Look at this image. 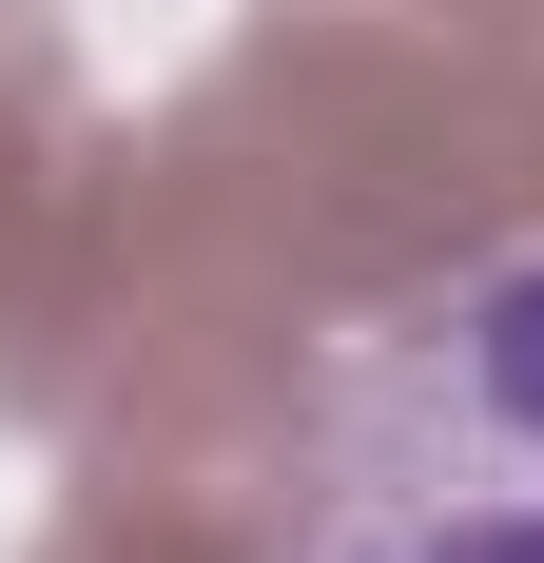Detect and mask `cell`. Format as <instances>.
<instances>
[{
    "label": "cell",
    "mask_w": 544,
    "mask_h": 563,
    "mask_svg": "<svg viewBox=\"0 0 544 563\" xmlns=\"http://www.w3.org/2000/svg\"><path fill=\"white\" fill-rule=\"evenodd\" d=\"M292 563H544V233H487L312 369Z\"/></svg>",
    "instance_id": "6da1fadb"
}]
</instances>
